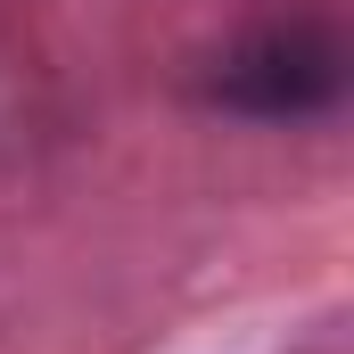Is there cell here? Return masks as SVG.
Masks as SVG:
<instances>
[{
	"label": "cell",
	"mask_w": 354,
	"mask_h": 354,
	"mask_svg": "<svg viewBox=\"0 0 354 354\" xmlns=\"http://www.w3.org/2000/svg\"><path fill=\"white\" fill-rule=\"evenodd\" d=\"M214 91L231 107H256V115H305L338 91V41L322 25H280V33H256L248 50L223 58Z\"/></svg>",
	"instance_id": "obj_1"
}]
</instances>
